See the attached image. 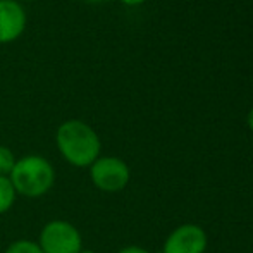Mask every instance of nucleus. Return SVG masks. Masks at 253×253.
Here are the masks:
<instances>
[{"instance_id": "f257e3e1", "label": "nucleus", "mask_w": 253, "mask_h": 253, "mask_svg": "<svg viewBox=\"0 0 253 253\" xmlns=\"http://www.w3.org/2000/svg\"><path fill=\"white\" fill-rule=\"evenodd\" d=\"M55 147L69 166L88 169L102 155V140L88 123L67 119L55 131Z\"/></svg>"}, {"instance_id": "f03ea898", "label": "nucleus", "mask_w": 253, "mask_h": 253, "mask_svg": "<svg viewBox=\"0 0 253 253\" xmlns=\"http://www.w3.org/2000/svg\"><path fill=\"white\" fill-rule=\"evenodd\" d=\"M17 197L37 200L48 193L57 181L55 167L48 159L38 153H28L16 160L9 174Z\"/></svg>"}, {"instance_id": "7ed1b4c3", "label": "nucleus", "mask_w": 253, "mask_h": 253, "mask_svg": "<svg viewBox=\"0 0 253 253\" xmlns=\"http://www.w3.org/2000/svg\"><path fill=\"white\" fill-rule=\"evenodd\" d=\"M37 243L43 253H80L83 250L80 229L66 219H53L43 224Z\"/></svg>"}, {"instance_id": "20e7f679", "label": "nucleus", "mask_w": 253, "mask_h": 253, "mask_svg": "<svg viewBox=\"0 0 253 253\" xmlns=\"http://www.w3.org/2000/svg\"><path fill=\"white\" fill-rule=\"evenodd\" d=\"M90 181L103 193L123 191L131 181V169L116 155H100L90 167Z\"/></svg>"}, {"instance_id": "39448f33", "label": "nucleus", "mask_w": 253, "mask_h": 253, "mask_svg": "<svg viewBox=\"0 0 253 253\" xmlns=\"http://www.w3.org/2000/svg\"><path fill=\"white\" fill-rule=\"evenodd\" d=\"M209 238L198 224H181L169 233L162 247V253H205Z\"/></svg>"}, {"instance_id": "423d86ee", "label": "nucleus", "mask_w": 253, "mask_h": 253, "mask_svg": "<svg viewBox=\"0 0 253 253\" xmlns=\"http://www.w3.org/2000/svg\"><path fill=\"white\" fill-rule=\"evenodd\" d=\"M28 26V12L17 0H0V45L23 37Z\"/></svg>"}, {"instance_id": "0eeeda50", "label": "nucleus", "mask_w": 253, "mask_h": 253, "mask_svg": "<svg viewBox=\"0 0 253 253\" xmlns=\"http://www.w3.org/2000/svg\"><path fill=\"white\" fill-rule=\"evenodd\" d=\"M17 198V193L14 190L12 183L9 181V177L0 176V215L7 213L14 207Z\"/></svg>"}, {"instance_id": "6e6552de", "label": "nucleus", "mask_w": 253, "mask_h": 253, "mask_svg": "<svg viewBox=\"0 0 253 253\" xmlns=\"http://www.w3.org/2000/svg\"><path fill=\"white\" fill-rule=\"evenodd\" d=\"M3 253H43V252H42L40 245H38L37 241L21 238V240L12 241V243L3 250Z\"/></svg>"}, {"instance_id": "1a4fd4ad", "label": "nucleus", "mask_w": 253, "mask_h": 253, "mask_svg": "<svg viewBox=\"0 0 253 253\" xmlns=\"http://www.w3.org/2000/svg\"><path fill=\"white\" fill-rule=\"evenodd\" d=\"M16 160H17L16 153L10 150L9 147H5V145H0V176L9 177Z\"/></svg>"}, {"instance_id": "9d476101", "label": "nucleus", "mask_w": 253, "mask_h": 253, "mask_svg": "<svg viewBox=\"0 0 253 253\" xmlns=\"http://www.w3.org/2000/svg\"><path fill=\"white\" fill-rule=\"evenodd\" d=\"M117 253H152V252H148L147 248H143V247H138V245H129V247L121 248Z\"/></svg>"}, {"instance_id": "9b49d317", "label": "nucleus", "mask_w": 253, "mask_h": 253, "mask_svg": "<svg viewBox=\"0 0 253 253\" xmlns=\"http://www.w3.org/2000/svg\"><path fill=\"white\" fill-rule=\"evenodd\" d=\"M121 3H124V5L127 7H136V5H141V3H145L147 0H119Z\"/></svg>"}, {"instance_id": "f8f14e48", "label": "nucleus", "mask_w": 253, "mask_h": 253, "mask_svg": "<svg viewBox=\"0 0 253 253\" xmlns=\"http://www.w3.org/2000/svg\"><path fill=\"white\" fill-rule=\"evenodd\" d=\"M247 126H248V129L253 133V109L248 112V116H247Z\"/></svg>"}, {"instance_id": "ddd939ff", "label": "nucleus", "mask_w": 253, "mask_h": 253, "mask_svg": "<svg viewBox=\"0 0 253 253\" xmlns=\"http://www.w3.org/2000/svg\"><path fill=\"white\" fill-rule=\"evenodd\" d=\"M83 2H86V3H105V2H109V0H83Z\"/></svg>"}, {"instance_id": "4468645a", "label": "nucleus", "mask_w": 253, "mask_h": 253, "mask_svg": "<svg viewBox=\"0 0 253 253\" xmlns=\"http://www.w3.org/2000/svg\"><path fill=\"white\" fill-rule=\"evenodd\" d=\"M80 253H97L95 250H90V248H83V250H81Z\"/></svg>"}, {"instance_id": "2eb2a0df", "label": "nucleus", "mask_w": 253, "mask_h": 253, "mask_svg": "<svg viewBox=\"0 0 253 253\" xmlns=\"http://www.w3.org/2000/svg\"><path fill=\"white\" fill-rule=\"evenodd\" d=\"M0 243H2V233H0Z\"/></svg>"}]
</instances>
